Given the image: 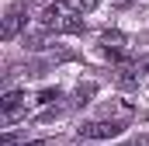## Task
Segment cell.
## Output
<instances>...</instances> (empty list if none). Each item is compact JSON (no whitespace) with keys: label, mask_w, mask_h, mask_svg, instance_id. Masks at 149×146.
Listing matches in <instances>:
<instances>
[{"label":"cell","mask_w":149,"mask_h":146,"mask_svg":"<svg viewBox=\"0 0 149 146\" xmlns=\"http://www.w3.org/2000/svg\"><path fill=\"white\" fill-rule=\"evenodd\" d=\"M42 25L49 32H66V35H80L83 32V11H73L70 4H52L42 11Z\"/></svg>","instance_id":"1"},{"label":"cell","mask_w":149,"mask_h":146,"mask_svg":"<svg viewBox=\"0 0 149 146\" xmlns=\"http://www.w3.org/2000/svg\"><path fill=\"white\" fill-rule=\"evenodd\" d=\"M121 129H125V122L101 118V122H83L76 132H80V139H114V136H121Z\"/></svg>","instance_id":"2"},{"label":"cell","mask_w":149,"mask_h":146,"mask_svg":"<svg viewBox=\"0 0 149 146\" xmlns=\"http://www.w3.org/2000/svg\"><path fill=\"white\" fill-rule=\"evenodd\" d=\"M24 21H28V18H24V7H21V4L7 7V14H3V25H0V38H3V42H10V38H14L21 28H24Z\"/></svg>","instance_id":"3"},{"label":"cell","mask_w":149,"mask_h":146,"mask_svg":"<svg viewBox=\"0 0 149 146\" xmlns=\"http://www.w3.org/2000/svg\"><path fill=\"white\" fill-rule=\"evenodd\" d=\"M0 111H3V122H14L24 115V94L21 91H7L3 101H0Z\"/></svg>","instance_id":"4"},{"label":"cell","mask_w":149,"mask_h":146,"mask_svg":"<svg viewBox=\"0 0 149 146\" xmlns=\"http://www.w3.org/2000/svg\"><path fill=\"white\" fill-rule=\"evenodd\" d=\"M94 94H97V87H94V84H80V87H76V105H87Z\"/></svg>","instance_id":"5"},{"label":"cell","mask_w":149,"mask_h":146,"mask_svg":"<svg viewBox=\"0 0 149 146\" xmlns=\"http://www.w3.org/2000/svg\"><path fill=\"white\" fill-rule=\"evenodd\" d=\"M52 101H59V91H42L38 94V105H52Z\"/></svg>","instance_id":"6"},{"label":"cell","mask_w":149,"mask_h":146,"mask_svg":"<svg viewBox=\"0 0 149 146\" xmlns=\"http://www.w3.org/2000/svg\"><path fill=\"white\" fill-rule=\"evenodd\" d=\"M101 4H104V0H80V11H83V14H90V11H97Z\"/></svg>","instance_id":"7"},{"label":"cell","mask_w":149,"mask_h":146,"mask_svg":"<svg viewBox=\"0 0 149 146\" xmlns=\"http://www.w3.org/2000/svg\"><path fill=\"white\" fill-rule=\"evenodd\" d=\"M125 146H149V139H132V143H125Z\"/></svg>","instance_id":"8"},{"label":"cell","mask_w":149,"mask_h":146,"mask_svg":"<svg viewBox=\"0 0 149 146\" xmlns=\"http://www.w3.org/2000/svg\"><path fill=\"white\" fill-rule=\"evenodd\" d=\"M111 4H118V7H125V4H128V0H111Z\"/></svg>","instance_id":"9"},{"label":"cell","mask_w":149,"mask_h":146,"mask_svg":"<svg viewBox=\"0 0 149 146\" xmlns=\"http://www.w3.org/2000/svg\"><path fill=\"white\" fill-rule=\"evenodd\" d=\"M24 146H45V143H24Z\"/></svg>","instance_id":"10"}]
</instances>
